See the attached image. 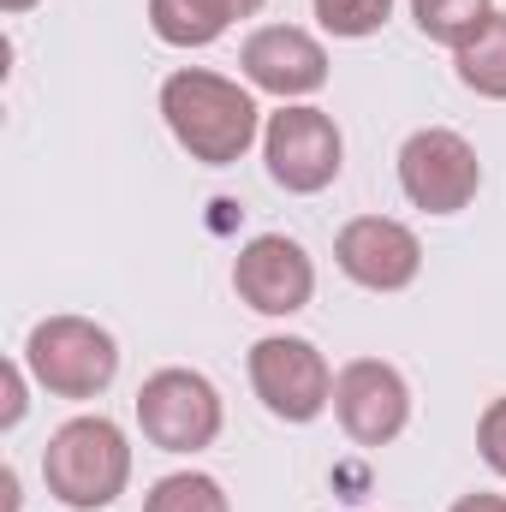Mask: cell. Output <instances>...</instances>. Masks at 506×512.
Instances as JSON below:
<instances>
[{
    "mask_svg": "<svg viewBox=\"0 0 506 512\" xmlns=\"http://www.w3.org/2000/svg\"><path fill=\"white\" fill-rule=\"evenodd\" d=\"M161 120L191 161L233 167L262 131V108L251 102L245 84H233L209 66H185L161 84Z\"/></svg>",
    "mask_w": 506,
    "mask_h": 512,
    "instance_id": "obj_1",
    "label": "cell"
},
{
    "mask_svg": "<svg viewBox=\"0 0 506 512\" xmlns=\"http://www.w3.org/2000/svg\"><path fill=\"white\" fill-rule=\"evenodd\" d=\"M42 483L60 507L102 512L131 483V441L114 417H72L42 447Z\"/></svg>",
    "mask_w": 506,
    "mask_h": 512,
    "instance_id": "obj_2",
    "label": "cell"
},
{
    "mask_svg": "<svg viewBox=\"0 0 506 512\" xmlns=\"http://www.w3.org/2000/svg\"><path fill=\"white\" fill-rule=\"evenodd\" d=\"M24 370L54 399H96L120 376V346L90 316H48L24 340Z\"/></svg>",
    "mask_w": 506,
    "mask_h": 512,
    "instance_id": "obj_3",
    "label": "cell"
},
{
    "mask_svg": "<svg viewBox=\"0 0 506 512\" xmlns=\"http://www.w3.org/2000/svg\"><path fill=\"white\" fill-rule=\"evenodd\" d=\"M221 423H227L221 387L203 370H179L173 364V370H155L137 387V429L161 453H203V447H215Z\"/></svg>",
    "mask_w": 506,
    "mask_h": 512,
    "instance_id": "obj_4",
    "label": "cell"
},
{
    "mask_svg": "<svg viewBox=\"0 0 506 512\" xmlns=\"http://www.w3.org/2000/svg\"><path fill=\"white\" fill-rule=\"evenodd\" d=\"M262 161H268V179L292 197H316L340 179L346 167V137L340 126L322 114V108H304V102H286L280 114H268L262 126Z\"/></svg>",
    "mask_w": 506,
    "mask_h": 512,
    "instance_id": "obj_5",
    "label": "cell"
},
{
    "mask_svg": "<svg viewBox=\"0 0 506 512\" xmlns=\"http://www.w3.org/2000/svg\"><path fill=\"white\" fill-rule=\"evenodd\" d=\"M399 191L423 215H459L483 191V161H477V149L459 131L423 126L411 131L405 149H399Z\"/></svg>",
    "mask_w": 506,
    "mask_h": 512,
    "instance_id": "obj_6",
    "label": "cell"
},
{
    "mask_svg": "<svg viewBox=\"0 0 506 512\" xmlns=\"http://www.w3.org/2000/svg\"><path fill=\"white\" fill-rule=\"evenodd\" d=\"M251 387L280 423H316L334 405L328 358L298 334H268L251 346Z\"/></svg>",
    "mask_w": 506,
    "mask_h": 512,
    "instance_id": "obj_7",
    "label": "cell"
},
{
    "mask_svg": "<svg viewBox=\"0 0 506 512\" xmlns=\"http://www.w3.org/2000/svg\"><path fill=\"white\" fill-rule=\"evenodd\" d=\"M233 292L256 316H298L316 298V262L286 233H256L233 262Z\"/></svg>",
    "mask_w": 506,
    "mask_h": 512,
    "instance_id": "obj_8",
    "label": "cell"
},
{
    "mask_svg": "<svg viewBox=\"0 0 506 512\" xmlns=\"http://www.w3.org/2000/svg\"><path fill=\"white\" fill-rule=\"evenodd\" d=\"M334 417L358 447H387L411 423V387L381 358H352L334 376Z\"/></svg>",
    "mask_w": 506,
    "mask_h": 512,
    "instance_id": "obj_9",
    "label": "cell"
},
{
    "mask_svg": "<svg viewBox=\"0 0 506 512\" xmlns=\"http://www.w3.org/2000/svg\"><path fill=\"white\" fill-rule=\"evenodd\" d=\"M334 262L346 280H358L364 292H405L423 274V245L405 221L393 215H358L340 227L334 239Z\"/></svg>",
    "mask_w": 506,
    "mask_h": 512,
    "instance_id": "obj_10",
    "label": "cell"
},
{
    "mask_svg": "<svg viewBox=\"0 0 506 512\" xmlns=\"http://www.w3.org/2000/svg\"><path fill=\"white\" fill-rule=\"evenodd\" d=\"M239 66L256 90L280 96V102H298V96H316L328 84V48L298 30V24H262L245 36L239 48Z\"/></svg>",
    "mask_w": 506,
    "mask_h": 512,
    "instance_id": "obj_11",
    "label": "cell"
},
{
    "mask_svg": "<svg viewBox=\"0 0 506 512\" xmlns=\"http://www.w3.org/2000/svg\"><path fill=\"white\" fill-rule=\"evenodd\" d=\"M239 12L227 0H149V30L167 42V48H209L227 36Z\"/></svg>",
    "mask_w": 506,
    "mask_h": 512,
    "instance_id": "obj_12",
    "label": "cell"
},
{
    "mask_svg": "<svg viewBox=\"0 0 506 512\" xmlns=\"http://www.w3.org/2000/svg\"><path fill=\"white\" fill-rule=\"evenodd\" d=\"M453 66H459V84L489 96V102H506V12H489L459 48H453Z\"/></svg>",
    "mask_w": 506,
    "mask_h": 512,
    "instance_id": "obj_13",
    "label": "cell"
},
{
    "mask_svg": "<svg viewBox=\"0 0 506 512\" xmlns=\"http://www.w3.org/2000/svg\"><path fill=\"white\" fill-rule=\"evenodd\" d=\"M143 512H233V501L209 471H173L143 495Z\"/></svg>",
    "mask_w": 506,
    "mask_h": 512,
    "instance_id": "obj_14",
    "label": "cell"
},
{
    "mask_svg": "<svg viewBox=\"0 0 506 512\" xmlns=\"http://www.w3.org/2000/svg\"><path fill=\"white\" fill-rule=\"evenodd\" d=\"M489 12H495L489 0H411L417 30H423L429 42H441V48H459V42H465Z\"/></svg>",
    "mask_w": 506,
    "mask_h": 512,
    "instance_id": "obj_15",
    "label": "cell"
},
{
    "mask_svg": "<svg viewBox=\"0 0 506 512\" xmlns=\"http://www.w3.org/2000/svg\"><path fill=\"white\" fill-rule=\"evenodd\" d=\"M310 6H316V24L328 36H346V42L376 36L381 24L393 18V0H310Z\"/></svg>",
    "mask_w": 506,
    "mask_h": 512,
    "instance_id": "obj_16",
    "label": "cell"
},
{
    "mask_svg": "<svg viewBox=\"0 0 506 512\" xmlns=\"http://www.w3.org/2000/svg\"><path fill=\"white\" fill-rule=\"evenodd\" d=\"M477 453H483V465L495 477H506V393L489 399V411L477 417Z\"/></svg>",
    "mask_w": 506,
    "mask_h": 512,
    "instance_id": "obj_17",
    "label": "cell"
},
{
    "mask_svg": "<svg viewBox=\"0 0 506 512\" xmlns=\"http://www.w3.org/2000/svg\"><path fill=\"white\" fill-rule=\"evenodd\" d=\"M24 376H30L24 358L6 364V411H0V429H18V423H24V405H30V399H24Z\"/></svg>",
    "mask_w": 506,
    "mask_h": 512,
    "instance_id": "obj_18",
    "label": "cell"
},
{
    "mask_svg": "<svg viewBox=\"0 0 506 512\" xmlns=\"http://www.w3.org/2000/svg\"><path fill=\"white\" fill-rule=\"evenodd\" d=\"M447 512H506V495H465V501H453Z\"/></svg>",
    "mask_w": 506,
    "mask_h": 512,
    "instance_id": "obj_19",
    "label": "cell"
},
{
    "mask_svg": "<svg viewBox=\"0 0 506 512\" xmlns=\"http://www.w3.org/2000/svg\"><path fill=\"white\" fill-rule=\"evenodd\" d=\"M0 512H18V471H0Z\"/></svg>",
    "mask_w": 506,
    "mask_h": 512,
    "instance_id": "obj_20",
    "label": "cell"
},
{
    "mask_svg": "<svg viewBox=\"0 0 506 512\" xmlns=\"http://www.w3.org/2000/svg\"><path fill=\"white\" fill-rule=\"evenodd\" d=\"M227 6H233L239 18H251V12H262V0H227Z\"/></svg>",
    "mask_w": 506,
    "mask_h": 512,
    "instance_id": "obj_21",
    "label": "cell"
},
{
    "mask_svg": "<svg viewBox=\"0 0 506 512\" xmlns=\"http://www.w3.org/2000/svg\"><path fill=\"white\" fill-rule=\"evenodd\" d=\"M36 0H0V12H30Z\"/></svg>",
    "mask_w": 506,
    "mask_h": 512,
    "instance_id": "obj_22",
    "label": "cell"
}]
</instances>
